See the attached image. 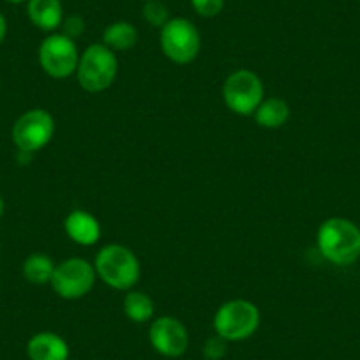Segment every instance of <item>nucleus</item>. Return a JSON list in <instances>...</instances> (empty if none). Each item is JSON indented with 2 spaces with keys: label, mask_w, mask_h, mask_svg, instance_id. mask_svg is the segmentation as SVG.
I'll list each match as a JSON object with an SVG mask.
<instances>
[{
  "label": "nucleus",
  "mask_w": 360,
  "mask_h": 360,
  "mask_svg": "<svg viewBox=\"0 0 360 360\" xmlns=\"http://www.w3.org/2000/svg\"><path fill=\"white\" fill-rule=\"evenodd\" d=\"M191 6L203 18H214L224 8V0H191Z\"/></svg>",
  "instance_id": "obj_19"
},
{
  "label": "nucleus",
  "mask_w": 360,
  "mask_h": 360,
  "mask_svg": "<svg viewBox=\"0 0 360 360\" xmlns=\"http://www.w3.org/2000/svg\"><path fill=\"white\" fill-rule=\"evenodd\" d=\"M223 98L231 112L251 115L263 101L262 79L248 69L231 72L223 85Z\"/></svg>",
  "instance_id": "obj_6"
},
{
  "label": "nucleus",
  "mask_w": 360,
  "mask_h": 360,
  "mask_svg": "<svg viewBox=\"0 0 360 360\" xmlns=\"http://www.w3.org/2000/svg\"><path fill=\"white\" fill-rule=\"evenodd\" d=\"M226 339H223L221 335H214L203 346V355H205L207 360H221L224 355H226Z\"/></svg>",
  "instance_id": "obj_20"
},
{
  "label": "nucleus",
  "mask_w": 360,
  "mask_h": 360,
  "mask_svg": "<svg viewBox=\"0 0 360 360\" xmlns=\"http://www.w3.org/2000/svg\"><path fill=\"white\" fill-rule=\"evenodd\" d=\"M148 338L155 352L169 359L184 355L189 345L188 330L182 321L173 316L158 318L148 330Z\"/></svg>",
  "instance_id": "obj_10"
},
{
  "label": "nucleus",
  "mask_w": 360,
  "mask_h": 360,
  "mask_svg": "<svg viewBox=\"0 0 360 360\" xmlns=\"http://www.w3.org/2000/svg\"><path fill=\"white\" fill-rule=\"evenodd\" d=\"M39 62L44 72L50 75L51 78H68L76 71L79 62L75 39L64 36V34L48 36L39 46Z\"/></svg>",
  "instance_id": "obj_8"
},
{
  "label": "nucleus",
  "mask_w": 360,
  "mask_h": 360,
  "mask_svg": "<svg viewBox=\"0 0 360 360\" xmlns=\"http://www.w3.org/2000/svg\"><path fill=\"white\" fill-rule=\"evenodd\" d=\"M2 214H4V200L0 196V217H2Z\"/></svg>",
  "instance_id": "obj_23"
},
{
  "label": "nucleus",
  "mask_w": 360,
  "mask_h": 360,
  "mask_svg": "<svg viewBox=\"0 0 360 360\" xmlns=\"http://www.w3.org/2000/svg\"><path fill=\"white\" fill-rule=\"evenodd\" d=\"M62 29H64V36L71 37V39H76V37L82 36L85 32V22H83L82 16L71 15L68 18H64L62 22Z\"/></svg>",
  "instance_id": "obj_21"
},
{
  "label": "nucleus",
  "mask_w": 360,
  "mask_h": 360,
  "mask_svg": "<svg viewBox=\"0 0 360 360\" xmlns=\"http://www.w3.org/2000/svg\"><path fill=\"white\" fill-rule=\"evenodd\" d=\"M64 228L69 238L79 245H92L101 237L99 221L85 210H72L64 221Z\"/></svg>",
  "instance_id": "obj_11"
},
{
  "label": "nucleus",
  "mask_w": 360,
  "mask_h": 360,
  "mask_svg": "<svg viewBox=\"0 0 360 360\" xmlns=\"http://www.w3.org/2000/svg\"><path fill=\"white\" fill-rule=\"evenodd\" d=\"M117 71H119V60H117L113 50L105 44H90L82 53L76 68L78 83L86 92H103L115 82Z\"/></svg>",
  "instance_id": "obj_3"
},
{
  "label": "nucleus",
  "mask_w": 360,
  "mask_h": 360,
  "mask_svg": "<svg viewBox=\"0 0 360 360\" xmlns=\"http://www.w3.org/2000/svg\"><path fill=\"white\" fill-rule=\"evenodd\" d=\"M55 133V120L46 110H30L13 126V141L22 152L41 150L50 143Z\"/></svg>",
  "instance_id": "obj_9"
},
{
  "label": "nucleus",
  "mask_w": 360,
  "mask_h": 360,
  "mask_svg": "<svg viewBox=\"0 0 360 360\" xmlns=\"http://www.w3.org/2000/svg\"><path fill=\"white\" fill-rule=\"evenodd\" d=\"M55 265L50 256L46 255H30L23 263V276L32 285H46L51 281Z\"/></svg>",
  "instance_id": "obj_16"
},
{
  "label": "nucleus",
  "mask_w": 360,
  "mask_h": 360,
  "mask_svg": "<svg viewBox=\"0 0 360 360\" xmlns=\"http://www.w3.org/2000/svg\"><path fill=\"white\" fill-rule=\"evenodd\" d=\"M316 244L334 265H352L360 256V228L345 217H330L320 226Z\"/></svg>",
  "instance_id": "obj_1"
},
{
  "label": "nucleus",
  "mask_w": 360,
  "mask_h": 360,
  "mask_svg": "<svg viewBox=\"0 0 360 360\" xmlns=\"http://www.w3.org/2000/svg\"><path fill=\"white\" fill-rule=\"evenodd\" d=\"M124 311L129 320L143 323V321L150 320L154 314V302L143 292H129L124 299Z\"/></svg>",
  "instance_id": "obj_17"
},
{
  "label": "nucleus",
  "mask_w": 360,
  "mask_h": 360,
  "mask_svg": "<svg viewBox=\"0 0 360 360\" xmlns=\"http://www.w3.org/2000/svg\"><path fill=\"white\" fill-rule=\"evenodd\" d=\"M256 122L266 129H278L285 126L290 119L288 103L279 98H270L262 101V105L255 112Z\"/></svg>",
  "instance_id": "obj_14"
},
{
  "label": "nucleus",
  "mask_w": 360,
  "mask_h": 360,
  "mask_svg": "<svg viewBox=\"0 0 360 360\" xmlns=\"http://www.w3.org/2000/svg\"><path fill=\"white\" fill-rule=\"evenodd\" d=\"M161 50L175 64H189L200 53L202 39L195 23L186 18H169L161 27Z\"/></svg>",
  "instance_id": "obj_5"
},
{
  "label": "nucleus",
  "mask_w": 360,
  "mask_h": 360,
  "mask_svg": "<svg viewBox=\"0 0 360 360\" xmlns=\"http://www.w3.org/2000/svg\"><path fill=\"white\" fill-rule=\"evenodd\" d=\"M138 30L129 22H115L108 25L103 34V44L113 51H126L136 44Z\"/></svg>",
  "instance_id": "obj_15"
},
{
  "label": "nucleus",
  "mask_w": 360,
  "mask_h": 360,
  "mask_svg": "<svg viewBox=\"0 0 360 360\" xmlns=\"http://www.w3.org/2000/svg\"><path fill=\"white\" fill-rule=\"evenodd\" d=\"M143 18L148 25L159 27V29H161L162 25L168 23L169 11L162 2H159V0H148L143 6Z\"/></svg>",
  "instance_id": "obj_18"
},
{
  "label": "nucleus",
  "mask_w": 360,
  "mask_h": 360,
  "mask_svg": "<svg viewBox=\"0 0 360 360\" xmlns=\"http://www.w3.org/2000/svg\"><path fill=\"white\" fill-rule=\"evenodd\" d=\"M96 274L103 283L115 290H129L140 279V262L129 248L112 244L96 256Z\"/></svg>",
  "instance_id": "obj_2"
},
{
  "label": "nucleus",
  "mask_w": 360,
  "mask_h": 360,
  "mask_svg": "<svg viewBox=\"0 0 360 360\" xmlns=\"http://www.w3.org/2000/svg\"><path fill=\"white\" fill-rule=\"evenodd\" d=\"M30 360H68L69 346L53 332H39L27 345Z\"/></svg>",
  "instance_id": "obj_12"
},
{
  "label": "nucleus",
  "mask_w": 360,
  "mask_h": 360,
  "mask_svg": "<svg viewBox=\"0 0 360 360\" xmlns=\"http://www.w3.org/2000/svg\"><path fill=\"white\" fill-rule=\"evenodd\" d=\"M6 34H8V22H6L4 15L0 13V44L6 39Z\"/></svg>",
  "instance_id": "obj_22"
},
{
  "label": "nucleus",
  "mask_w": 360,
  "mask_h": 360,
  "mask_svg": "<svg viewBox=\"0 0 360 360\" xmlns=\"http://www.w3.org/2000/svg\"><path fill=\"white\" fill-rule=\"evenodd\" d=\"M259 325V311L249 300H230L214 316L216 334L226 341H244L251 338Z\"/></svg>",
  "instance_id": "obj_4"
},
{
  "label": "nucleus",
  "mask_w": 360,
  "mask_h": 360,
  "mask_svg": "<svg viewBox=\"0 0 360 360\" xmlns=\"http://www.w3.org/2000/svg\"><path fill=\"white\" fill-rule=\"evenodd\" d=\"M51 286L62 299H82L96 283V269L83 258H69L55 265Z\"/></svg>",
  "instance_id": "obj_7"
},
{
  "label": "nucleus",
  "mask_w": 360,
  "mask_h": 360,
  "mask_svg": "<svg viewBox=\"0 0 360 360\" xmlns=\"http://www.w3.org/2000/svg\"><path fill=\"white\" fill-rule=\"evenodd\" d=\"M143 2H148V0H143Z\"/></svg>",
  "instance_id": "obj_25"
},
{
  "label": "nucleus",
  "mask_w": 360,
  "mask_h": 360,
  "mask_svg": "<svg viewBox=\"0 0 360 360\" xmlns=\"http://www.w3.org/2000/svg\"><path fill=\"white\" fill-rule=\"evenodd\" d=\"M8 2H11V4H22L25 0H8Z\"/></svg>",
  "instance_id": "obj_24"
},
{
  "label": "nucleus",
  "mask_w": 360,
  "mask_h": 360,
  "mask_svg": "<svg viewBox=\"0 0 360 360\" xmlns=\"http://www.w3.org/2000/svg\"><path fill=\"white\" fill-rule=\"evenodd\" d=\"M27 13L37 29L44 32L58 29L64 22V9L60 0H27Z\"/></svg>",
  "instance_id": "obj_13"
}]
</instances>
